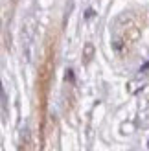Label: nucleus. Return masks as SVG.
I'll return each instance as SVG.
<instances>
[{
  "mask_svg": "<svg viewBox=\"0 0 149 151\" xmlns=\"http://www.w3.org/2000/svg\"><path fill=\"white\" fill-rule=\"evenodd\" d=\"M54 76V52L52 48L46 52V57L39 68V79H37V94H39V120L41 129H44V120H46V107H48V92L50 83Z\"/></svg>",
  "mask_w": 149,
  "mask_h": 151,
  "instance_id": "obj_1",
  "label": "nucleus"
},
{
  "mask_svg": "<svg viewBox=\"0 0 149 151\" xmlns=\"http://www.w3.org/2000/svg\"><path fill=\"white\" fill-rule=\"evenodd\" d=\"M138 33H140V29L133 20H127V24H123V26L118 24L116 29H114V37H112V48L118 54L123 55L125 52H129L131 46L136 42Z\"/></svg>",
  "mask_w": 149,
  "mask_h": 151,
  "instance_id": "obj_2",
  "label": "nucleus"
},
{
  "mask_svg": "<svg viewBox=\"0 0 149 151\" xmlns=\"http://www.w3.org/2000/svg\"><path fill=\"white\" fill-rule=\"evenodd\" d=\"M92 57H94V44L87 42L85 46H83V55H81V61H83V65H88V63L92 61Z\"/></svg>",
  "mask_w": 149,
  "mask_h": 151,
  "instance_id": "obj_3",
  "label": "nucleus"
},
{
  "mask_svg": "<svg viewBox=\"0 0 149 151\" xmlns=\"http://www.w3.org/2000/svg\"><path fill=\"white\" fill-rule=\"evenodd\" d=\"M20 151H29V134L28 131L22 134V142H20Z\"/></svg>",
  "mask_w": 149,
  "mask_h": 151,
  "instance_id": "obj_4",
  "label": "nucleus"
}]
</instances>
